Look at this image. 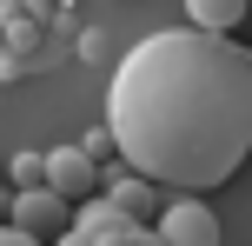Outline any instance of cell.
<instances>
[{
    "instance_id": "6da1fadb",
    "label": "cell",
    "mask_w": 252,
    "mask_h": 246,
    "mask_svg": "<svg viewBox=\"0 0 252 246\" xmlns=\"http://www.w3.org/2000/svg\"><path fill=\"white\" fill-rule=\"evenodd\" d=\"M106 140L159 193H206L252 153V53L199 27H153L106 80Z\"/></svg>"
},
{
    "instance_id": "7a4b0ae2",
    "label": "cell",
    "mask_w": 252,
    "mask_h": 246,
    "mask_svg": "<svg viewBox=\"0 0 252 246\" xmlns=\"http://www.w3.org/2000/svg\"><path fill=\"white\" fill-rule=\"evenodd\" d=\"M153 233H159V246H219V213L192 193H173L166 213L153 220Z\"/></svg>"
},
{
    "instance_id": "3957f363",
    "label": "cell",
    "mask_w": 252,
    "mask_h": 246,
    "mask_svg": "<svg viewBox=\"0 0 252 246\" xmlns=\"http://www.w3.org/2000/svg\"><path fill=\"white\" fill-rule=\"evenodd\" d=\"M47 193L66 200V207H87V200H100V167H93L80 146H47Z\"/></svg>"
},
{
    "instance_id": "277c9868",
    "label": "cell",
    "mask_w": 252,
    "mask_h": 246,
    "mask_svg": "<svg viewBox=\"0 0 252 246\" xmlns=\"http://www.w3.org/2000/svg\"><path fill=\"white\" fill-rule=\"evenodd\" d=\"M13 233H27V240H40V246H53L60 233H73V207H66V200H53L47 186H40V193H13Z\"/></svg>"
},
{
    "instance_id": "5b68a950",
    "label": "cell",
    "mask_w": 252,
    "mask_h": 246,
    "mask_svg": "<svg viewBox=\"0 0 252 246\" xmlns=\"http://www.w3.org/2000/svg\"><path fill=\"white\" fill-rule=\"evenodd\" d=\"M100 186H106V200H113L133 226H153L166 213V193L153 180H139V173H126V167H100Z\"/></svg>"
},
{
    "instance_id": "8992f818",
    "label": "cell",
    "mask_w": 252,
    "mask_h": 246,
    "mask_svg": "<svg viewBox=\"0 0 252 246\" xmlns=\"http://www.w3.org/2000/svg\"><path fill=\"white\" fill-rule=\"evenodd\" d=\"M73 233H87L93 246H126V240L139 233V226H133V220H126V213L113 207V200L100 193V200H87V207H73Z\"/></svg>"
},
{
    "instance_id": "52a82bcc",
    "label": "cell",
    "mask_w": 252,
    "mask_h": 246,
    "mask_svg": "<svg viewBox=\"0 0 252 246\" xmlns=\"http://www.w3.org/2000/svg\"><path fill=\"white\" fill-rule=\"evenodd\" d=\"M246 20V0H192L186 7V27H199V34H219L232 40V27Z\"/></svg>"
},
{
    "instance_id": "ba28073f",
    "label": "cell",
    "mask_w": 252,
    "mask_h": 246,
    "mask_svg": "<svg viewBox=\"0 0 252 246\" xmlns=\"http://www.w3.org/2000/svg\"><path fill=\"white\" fill-rule=\"evenodd\" d=\"M80 60H87V67H120L126 60V40L113 34V27H87V34H80Z\"/></svg>"
},
{
    "instance_id": "9c48e42d",
    "label": "cell",
    "mask_w": 252,
    "mask_h": 246,
    "mask_svg": "<svg viewBox=\"0 0 252 246\" xmlns=\"http://www.w3.org/2000/svg\"><path fill=\"white\" fill-rule=\"evenodd\" d=\"M7 180H13V193H40V186H47V153H13Z\"/></svg>"
},
{
    "instance_id": "30bf717a",
    "label": "cell",
    "mask_w": 252,
    "mask_h": 246,
    "mask_svg": "<svg viewBox=\"0 0 252 246\" xmlns=\"http://www.w3.org/2000/svg\"><path fill=\"white\" fill-rule=\"evenodd\" d=\"M73 146H80V153H87V160H93V167H100V160H106V153H113V140H106V127H93V133H87V140H73Z\"/></svg>"
},
{
    "instance_id": "8fae6325",
    "label": "cell",
    "mask_w": 252,
    "mask_h": 246,
    "mask_svg": "<svg viewBox=\"0 0 252 246\" xmlns=\"http://www.w3.org/2000/svg\"><path fill=\"white\" fill-rule=\"evenodd\" d=\"M0 246H40V240H27V233H13V226H0Z\"/></svg>"
},
{
    "instance_id": "7c38bea8",
    "label": "cell",
    "mask_w": 252,
    "mask_h": 246,
    "mask_svg": "<svg viewBox=\"0 0 252 246\" xmlns=\"http://www.w3.org/2000/svg\"><path fill=\"white\" fill-rule=\"evenodd\" d=\"M126 246H159V233H153V226H139V233L126 240Z\"/></svg>"
},
{
    "instance_id": "4fadbf2b",
    "label": "cell",
    "mask_w": 252,
    "mask_h": 246,
    "mask_svg": "<svg viewBox=\"0 0 252 246\" xmlns=\"http://www.w3.org/2000/svg\"><path fill=\"white\" fill-rule=\"evenodd\" d=\"M53 246H93L87 233H60V240H53Z\"/></svg>"
}]
</instances>
